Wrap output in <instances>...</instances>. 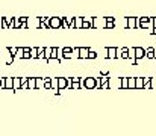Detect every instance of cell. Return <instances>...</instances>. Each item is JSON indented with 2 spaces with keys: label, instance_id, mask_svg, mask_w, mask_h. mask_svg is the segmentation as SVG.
Returning <instances> with one entry per match:
<instances>
[{
  "label": "cell",
  "instance_id": "d4e9b609",
  "mask_svg": "<svg viewBox=\"0 0 156 136\" xmlns=\"http://www.w3.org/2000/svg\"><path fill=\"white\" fill-rule=\"evenodd\" d=\"M143 88L152 89V86H150V77H144V86H143Z\"/></svg>",
  "mask_w": 156,
  "mask_h": 136
},
{
  "label": "cell",
  "instance_id": "8992f818",
  "mask_svg": "<svg viewBox=\"0 0 156 136\" xmlns=\"http://www.w3.org/2000/svg\"><path fill=\"white\" fill-rule=\"evenodd\" d=\"M58 89H67V77H58Z\"/></svg>",
  "mask_w": 156,
  "mask_h": 136
},
{
  "label": "cell",
  "instance_id": "3957f363",
  "mask_svg": "<svg viewBox=\"0 0 156 136\" xmlns=\"http://www.w3.org/2000/svg\"><path fill=\"white\" fill-rule=\"evenodd\" d=\"M126 29H136V17L126 18Z\"/></svg>",
  "mask_w": 156,
  "mask_h": 136
},
{
  "label": "cell",
  "instance_id": "e0dca14e",
  "mask_svg": "<svg viewBox=\"0 0 156 136\" xmlns=\"http://www.w3.org/2000/svg\"><path fill=\"white\" fill-rule=\"evenodd\" d=\"M127 89H135V77H127Z\"/></svg>",
  "mask_w": 156,
  "mask_h": 136
},
{
  "label": "cell",
  "instance_id": "7402d4cb",
  "mask_svg": "<svg viewBox=\"0 0 156 136\" xmlns=\"http://www.w3.org/2000/svg\"><path fill=\"white\" fill-rule=\"evenodd\" d=\"M44 88V79L42 77H37V89Z\"/></svg>",
  "mask_w": 156,
  "mask_h": 136
},
{
  "label": "cell",
  "instance_id": "9c48e42d",
  "mask_svg": "<svg viewBox=\"0 0 156 136\" xmlns=\"http://www.w3.org/2000/svg\"><path fill=\"white\" fill-rule=\"evenodd\" d=\"M28 88L30 91L37 89V77H28Z\"/></svg>",
  "mask_w": 156,
  "mask_h": 136
},
{
  "label": "cell",
  "instance_id": "603a6c76",
  "mask_svg": "<svg viewBox=\"0 0 156 136\" xmlns=\"http://www.w3.org/2000/svg\"><path fill=\"white\" fill-rule=\"evenodd\" d=\"M20 89H29L28 88V77H21V86Z\"/></svg>",
  "mask_w": 156,
  "mask_h": 136
},
{
  "label": "cell",
  "instance_id": "1f68e13d",
  "mask_svg": "<svg viewBox=\"0 0 156 136\" xmlns=\"http://www.w3.org/2000/svg\"><path fill=\"white\" fill-rule=\"evenodd\" d=\"M105 21H115L114 17H105Z\"/></svg>",
  "mask_w": 156,
  "mask_h": 136
},
{
  "label": "cell",
  "instance_id": "d6a6232c",
  "mask_svg": "<svg viewBox=\"0 0 156 136\" xmlns=\"http://www.w3.org/2000/svg\"><path fill=\"white\" fill-rule=\"evenodd\" d=\"M28 18H29V17H20V21H21V23H28Z\"/></svg>",
  "mask_w": 156,
  "mask_h": 136
},
{
  "label": "cell",
  "instance_id": "30bf717a",
  "mask_svg": "<svg viewBox=\"0 0 156 136\" xmlns=\"http://www.w3.org/2000/svg\"><path fill=\"white\" fill-rule=\"evenodd\" d=\"M82 21H83V17H74L73 18L74 29H82Z\"/></svg>",
  "mask_w": 156,
  "mask_h": 136
},
{
  "label": "cell",
  "instance_id": "8fae6325",
  "mask_svg": "<svg viewBox=\"0 0 156 136\" xmlns=\"http://www.w3.org/2000/svg\"><path fill=\"white\" fill-rule=\"evenodd\" d=\"M108 59H117V49L108 47Z\"/></svg>",
  "mask_w": 156,
  "mask_h": 136
},
{
  "label": "cell",
  "instance_id": "52a82bcc",
  "mask_svg": "<svg viewBox=\"0 0 156 136\" xmlns=\"http://www.w3.org/2000/svg\"><path fill=\"white\" fill-rule=\"evenodd\" d=\"M88 47H79V59H88Z\"/></svg>",
  "mask_w": 156,
  "mask_h": 136
},
{
  "label": "cell",
  "instance_id": "ffe728a7",
  "mask_svg": "<svg viewBox=\"0 0 156 136\" xmlns=\"http://www.w3.org/2000/svg\"><path fill=\"white\" fill-rule=\"evenodd\" d=\"M52 77H44V89H52Z\"/></svg>",
  "mask_w": 156,
  "mask_h": 136
},
{
  "label": "cell",
  "instance_id": "5b68a950",
  "mask_svg": "<svg viewBox=\"0 0 156 136\" xmlns=\"http://www.w3.org/2000/svg\"><path fill=\"white\" fill-rule=\"evenodd\" d=\"M62 58L64 59H71L73 58V49L71 47H64L62 49Z\"/></svg>",
  "mask_w": 156,
  "mask_h": 136
},
{
  "label": "cell",
  "instance_id": "6da1fadb",
  "mask_svg": "<svg viewBox=\"0 0 156 136\" xmlns=\"http://www.w3.org/2000/svg\"><path fill=\"white\" fill-rule=\"evenodd\" d=\"M82 86L85 88V89H96V88H99V80L96 79V77H85L83 80H82Z\"/></svg>",
  "mask_w": 156,
  "mask_h": 136
},
{
  "label": "cell",
  "instance_id": "ac0fdd59",
  "mask_svg": "<svg viewBox=\"0 0 156 136\" xmlns=\"http://www.w3.org/2000/svg\"><path fill=\"white\" fill-rule=\"evenodd\" d=\"M82 29H91V20H90V18H83Z\"/></svg>",
  "mask_w": 156,
  "mask_h": 136
},
{
  "label": "cell",
  "instance_id": "484cf974",
  "mask_svg": "<svg viewBox=\"0 0 156 136\" xmlns=\"http://www.w3.org/2000/svg\"><path fill=\"white\" fill-rule=\"evenodd\" d=\"M17 49H18V47H8V53H9L11 56H14V58H15V54H17Z\"/></svg>",
  "mask_w": 156,
  "mask_h": 136
},
{
  "label": "cell",
  "instance_id": "cb8c5ba5",
  "mask_svg": "<svg viewBox=\"0 0 156 136\" xmlns=\"http://www.w3.org/2000/svg\"><path fill=\"white\" fill-rule=\"evenodd\" d=\"M50 82H52V89L56 91V89H58V77H52Z\"/></svg>",
  "mask_w": 156,
  "mask_h": 136
},
{
  "label": "cell",
  "instance_id": "5bb4252c",
  "mask_svg": "<svg viewBox=\"0 0 156 136\" xmlns=\"http://www.w3.org/2000/svg\"><path fill=\"white\" fill-rule=\"evenodd\" d=\"M21 86V77H14V85H12V91H18Z\"/></svg>",
  "mask_w": 156,
  "mask_h": 136
},
{
  "label": "cell",
  "instance_id": "4316f807",
  "mask_svg": "<svg viewBox=\"0 0 156 136\" xmlns=\"http://www.w3.org/2000/svg\"><path fill=\"white\" fill-rule=\"evenodd\" d=\"M121 89H127V77H121Z\"/></svg>",
  "mask_w": 156,
  "mask_h": 136
},
{
  "label": "cell",
  "instance_id": "4dcf8cb0",
  "mask_svg": "<svg viewBox=\"0 0 156 136\" xmlns=\"http://www.w3.org/2000/svg\"><path fill=\"white\" fill-rule=\"evenodd\" d=\"M150 26H153V29H156V17L150 18Z\"/></svg>",
  "mask_w": 156,
  "mask_h": 136
},
{
  "label": "cell",
  "instance_id": "f546056e",
  "mask_svg": "<svg viewBox=\"0 0 156 136\" xmlns=\"http://www.w3.org/2000/svg\"><path fill=\"white\" fill-rule=\"evenodd\" d=\"M14 59H15V58H14V56H11V54H9V58L6 59V65H11V63L14 62Z\"/></svg>",
  "mask_w": 156,
  "mask_h": 136
},
{
  "label": "cell",
  "instance_id": "ba28073f",
  "mask_svg": "<svg viewBox=\"0 0 156 136\" xmlns=\"http://www.w3.org/2000/svg\"><path fill=\"white\" fill-rule=\"evenodd\" d=\"M11 24H12V18L2 17V29H9Z\"/></svg>",
  "mask_w": 156,
  "mask_h": 136
},
{
  "label": "cell",
  "instance_id": "9a60e30c",
  "mask_svg": "<svg viewBox=\"0 0 156 136\" xmlns=\"http://www.w3.org/2000/svg\"><path fill=\"white\" fill-rule=\"evenodd\" d=\"M145 58H149V59H155V49H153V47L145 49Z\"/></svg>",
  "mask_w": 156,
  "mask_h": 136
},
{
  "label": "cell",
  "instance_id": "44dd1931",
  "mask_svg": "<svg viewBox=\"0 0 156 136\" xmlns=\"http://www.w3.org/2000/svg\"><path fill=\"white\" fill-rule=\"evenodd\" d=\"M23 53H24V49H23V47H18V49H17L15 59H23Z\"/></svg>",
  "mask_w": 156,
  "mask_h": 136
},
{
  "label": "cell",
  "instance_id": "83f0119b",
  "mask_svg": "<svg viewBox=\"0 0 156 136\" xmlns=\"http://www.w3.org/2000/svg\"><path fill=\"white\" fill-rule=\"evenodd\" d=\"M96 58H97V53L90 49V51H88V59H96Z\"/></svg>",
  "mask_w": 156,
  "mask_h": 136
},
{
  "label": "cell",
  "instance_id": "7c38bea8",
  "mask_svg": "<svg viewBox=\"0 0 156 136\" xmlns=\"http://www.w3.org/2000/svg\"><path fill=\"white\" fill-rule=\"evenodd\" d=\"M21 27V21H20V18H12V24L9 26V29H20Z\"/></svg>",
  "mask_w": 156,
  "mask_h": 136
},
{
  "label": "cell",
  "instance_id": "7a4b0ae2",
  "mask_svg": "<svg viewBox=\"0 0 156 136\" xmlns=\"http://www.w3.org/2000/svg\"><path fill=\"white\" fill-rule=\"evenodd\" d=\"M49 24H50V29L52 30L61 29V27H62V17H50Z\"/></svg>",
  "mask_w": 156,
  "mask_h": 136
},
{
  "label": "cell",
  "instance_id": "277c9868",
  "mask_svg": "<svg viewBox=\"0 0 156 136\" xmlns=\"http://www.w3.org/2000/svg\"><path fill=\"white\" fill-rule=\"evenodd\" d=\"M133 53H135V58H138V59L145 58V49H143V47H133Z\"/></svg>",
  "mask_w": 156,
  "mask_h": 136
},
{
  "label": "cell",
  "instance_id": "e575fe53",
  "mask_svg": "<svg viewBox=\"0 0 156 136\" xmlns=\"http://www.w3.org/2000/svg\"><path fill=\"white\" fill-rule=\"evenodd\" d=\"M0 89H2V77H0Z\"/></svg>",
  "mask_w": 156,
  "mask_h": 136
},
{
  "label": "cell",
  "instance_id": "836d02e7",
  "mask_svg": "<svg viewBox=\"0 0 156 136\" xmlns=\"http://www.w3.org/2000/svg\"><path fill=\"white\" fill-rule=\"evenodd\" d=\"M0 29H2V17H0Z\"/></svg>",
  "mask_w": 156,
  "mask_h": 136
},
{
  "label": "cell",
  "instance_id": "4fadbf2b",
  "mask_svg": "<svg viewBox=\"0 0 156 136\" xmlns=\"http://www.w3.org/2000/svg\"><path fill=\"white\" fill-rule=\"evenodd\" d=\"M144 86V77H135V89H143Z\"/></svg>",
  "mask_w": 156,
  "mask_h": 136
},
{
  "label": "cell",
  "instance_id": "f1b7e54d",
  "mask_svg": "<svg viewBox=\"0 0 156 136\" xmlns=\"http://www.w3.org/2000/svg\"><path fill=\"white\" fill-rule=\"evenodd\" d=\"M73 58L79 59V47H74V49H73Z\"/></svg>",
  "mask_w": 156,
  "mask_h": 136
},
{
  "label": "cell",
  "instance_id": "d6986e66",
  "mask_svg": "<svg viewBox=\"0 0 156 136\" xmlns=\"http://www.w3.org/2000/svg\"><path fill=\"white\" fill-rule=\"evenodd\" d=\"M52 56V47H44V58H46V62L47 59H50Z\"/></svg>",
  "mask_w": 156,
  "mask_h": 136
},
{
  "label": "cell",
  "instance_id": "2e32d148",
  "mask_svg": "<svg viewBox=\"0 0 156 136\" xmlns=\"http://www.w3.org/2000/svg\"><path fill=\"white\" fill-rule=\"evenodd\" d=\"M38 50H40V47H32L30 49V59H37L38 58Z\"/></svg>",
  "mask_w": 156,
  "mask_h": 136
}]
</instances>
